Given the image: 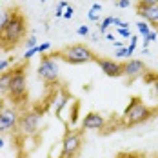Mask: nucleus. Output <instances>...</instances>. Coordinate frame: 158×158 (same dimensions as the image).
Here are the masks:
<instances>
[{
	"mask_svg": "<svg viewBox=\"0 0 158 158\" xmlns=\"http://www.w3.org/2000/svg\"><path fill=\"white\" fill-rule=\"evenodd\" d=\"M77 35H80V36H87V35H89V27H87V26H78Z\"/></svg>",
	"mask_w": 158,
	"mask_h": 158,
	"instance_id": "obj_27",
	"label": "nucleus"
},
{
	"mask_svg": "<svg viewBox=\"0 0 158 158\" xmlns=\"http://www.w3.org/2000/svg\"><path fill=\"white\" fill-rule=\"evenodd\" d=\"M147 73V67L142 60L138 58H129L127 62H124V77H126L129 82H133L138 77H143Z\"/></svg>",
	"mask_w": 158,
	"mask_h": 158,
	"instance_id": "obj_10",
	"label": "nucleus"
},
{
	"mask_svg": "<svg viewBox=\"0 0 158 158\" xmlns=\"http://www.w3.org/2000/svg\"><path fill=\"white\" fill-rule=\"evenodd\" d=\"M56 58H60L64 62L71 64V65H80V64H89V62H95L96 56L95 53L87 46L84 44H73V46H65L64 49H60L56 55Z\"/></svg>",
	"mask_w": 158,
	"mask_h": 158,
	"instance_id": "obj_3",
	"label": "nucleus"
},
{
	"mask_svg": "<svg viewBox=\"0 0 158 158\" xmlns=\"http://www.w3.org/2000/svg\"><path fill=\"white\" fill-rule=\"evenodd\" d=\"M69 6H71V4H67L65 0H60V2H58V7H62V9H65V7H69Z\"/></svg>",
	"mask_w": 158,
	"mask_h": 158,
	"instance_id": "obj_32",
	"label": "nucleus"
},
{
	"mask_svg": "<svg viewBox=\"0 0 158 158\" xmlns=\"http://www.w3.org/2000/svg\"><path fill=\"white\" fill-rule=\"evenodd\" d=\"M11 77H13V67L7 69L6 73H0V96H7V91H9V82H11Z\"/></svg>",
	"mask_w": 158,
	"mask_h": 158,
	"instance_id": "obj_14",
	"label": "nucleus"
},
{
	"mask_svg": "<svg viewBox=\"0 0 158 158\" xmlns=\"http://www.w3.org/2000/svg\"><path fill=\"white\" fill-rule=\"evenodd\" d=\"M55 16H56V18L64 16V9H62V7H58V6H56V9H55Z\"/></svg>",
	"mask_w": 158,
	"mask_h": 158,
	"instance_id": "obj_30",
	"label": "nucleus"
},
{
	"mask_svg": "<svg viewBox=\"0 0 158 158\" xmlns=\"http://www.w3.org/2000/svg\"><path fill=\"white\" fill-rule=\"evenodd\" d=\"M73 16H75V7H73V6H69V7H65V9H64V18L71 20Z\"/></svg>",
	"mask_w": 158,
	"mask_h": 158,
	"instance_id": "obj_25",
	"label": "nucleus"
},
{
	"mask_svg": "<svg viewBox=\"0 0 158 158\" xmlns=\"http://www.w3.org/2000/svg\"><path fill=\"white\" fill-rule=\"evenodd\" d=\"M69 93L64 89V87H60V89H56V93H55V96H53V111H55V114L56 116H60V113H62L64 106L69 102Z\"/></svg>",
	"mask_w": 158,
	"mask_h": 158,
	"instance_id": "obj_13",
	"label": "nucleus"
},
{
	"mask_svg": "<svg viewBox=\"0 0 158 158\" xmlns=\"http://www.w3.org/2000/svg\"><path fill=\"white\" fill-rule=\"evenodd\" d=\"M136 15L143 18V22H147L149 26L158 29V4L156 6H140V4H136Z\"/></svg>",
	"mask_w": 158,
	"mask_h": 158,
	"instance_id": "obj_12",
	"label": "nucleus"
},
{
	"mask_svg": "<svg viewBox=\"0 0 158 158\" xmlns=\"http://www.w3.org/2000/svg\"><path fill=\"white\" fill-rule=\"evenodd\" d=\"M104 36H106V38H107V40H109V42H113V40H114V36H113V35H111V33H106V35H104Z\"/></svg>",
	"mask_w": 158,
	"mask_h": 158,
	"instance_id": "obj_35",
	"label": "nucleus"
},
{
	"mask_svg": "<svg viewBox=\"0 0 158 158\" xmlns=\"http://www.w3.org/2000/svg\"><path fill=\"white\" fill-rule=\"evenodd\" d=\"M40 2H42V4H44V2H46V0H40Z\"/></svg>",
	"mask_w": 158,
	"mask_h": 158,
	"instance_id": "obj_38",
	"label": "nucleus"
},
{
	"mask_svg": "<svg viewBox=\"0 0 158 158\" xmlns=\"http://www.w3.org/2000/svg\"><path fill=\"white\" fill-rule=\"evenodd\" d=\"M136 29H138V35H142V36H147V35L151 33V26H149L147 22L140 20V22L136 24Z\"/></svg>",
	"mask_w": 158,
	"mask_h": 158,
	"instance_id": "obj_17",
	"label": "nucleus"
},
{
	"mask_svg": "<svg viewBox=\"0 0 158 158\" xmlns=\"http://www.w3.org/2000/svg\"><path fill=\"white\" fill-rule=\"evenodd\" d=\"M116 58H122V56H127V48H120L116 53H114Z\"/></svg>",
	"mask_w": 158,
	"mask_h": 158,
	"instance_id": "obj_29",
	"label": "nucleus"
},
{
	"mask_svg": "<svg viewBox=\"0 0 158 158\" xmlns=\"http://www.w3.org/2000/svg\"><path fill=\"white\" fill-rule=\"evenodd\" d=\"M13 64V58H7V60H0V73H6L9 69V65Z\"/></svg>",
	"mask_w": 158,
	"mask_h": 158,
	"instance_id": "obj_23",
	"label": "nucleus"
},
{
	"mask_svg": "<svg viewBox=\"0 0 158 158\" xmlns=\"http://www.w3.org/2000/svg\"><path fill=\"white\" fill-rule=\"evenodd\" d=\"M111 26H114V16H106V18L100 22V27H98L100 35H106V33H107V29H109Z\"/></svg>",
	"mask_w": 158,
	"mask_h": 158,
	"instance_id": "obj_15",
	"label": "nucleus"
},
{
	"mask_svg": "<svg viewBox=\"0 0 158 158\" xmlns=\"http://www.w3.org/2000/svg\"><path fill=\"white\" fill-rule=\"evenodd\" d=\"M6 98L13 100L16 106L26 102V98H27V80H26V65L24 64L13 67V77H11V82H9V91H7Z\"/></svg>",
	"mask_w": 158,
	"mask_h": 158,
	"instance_id": "obj_4",
	"label": "nucleus"
},
{
	"mask_svg": "<svg viewBox=\"0 0 158 158\" xmlns=\"http://www.w3.org/2000/svg\"><path fill=\"white\" fill-rule=\"evenodd\" d=\"M38 46V42H36V36L35 35H29L27 38H26V48L27 49H33V48H36Z\"/></svg>",
	"mask_w": 158,
	"mask_h": 158,
	"instance_id": "obj_19",
	"label": "nucleus"
},
{
	"mask_svg": "<svg viewBox=\"0 0 158 158\" xmlns=\"http://www.w3.org/2000/svg\"><path fill=\"white\" fill-rule=\"evenodd\" d=\"M96 65L100 67V71H104V75H107L111 78H120L124 77V64L111 60V58H96Z\"/></svg>",
	"mask_w": 158,
	"mask_h": 158,
	"instance_id": "obj_9",
	"label": "nucleus"
},
{
	"mask_svg": "<svg viewBox=\"0 0 158 158\" xmlns=\"http://www.w3.org/2000/svg\"><path fill=\"white\" fill-rule=\"evenodd\" d=\"M82 149V131L67 129L62 138V151L60 158H77Z\"/></svg>",
	"mask_w": 158,
	"mask_h": 158,
	"instance_id": "obj_5",
	"label": "nucleus"
},
{
	"mask_svg": "<svg viewBox=\"0 0 158 158\" xmlns=\"http://www.w3.org/2000/svg\"><path fill=\"white\" fill-rule=\"evenodd\" d=\"M116 158H133V156H131V155H118Z\"/></svg>",
	"mask_w": 158,
	"mask_h": 158,
	"instance_id": "obj_36",
	"label": "nucleus"
},
{
	"mask_svg": "<svg viewBox=\"0 0 158 158\" xmlns=\"http://www.w3.org/2000/svg\"><path fill=\"white\" fill-rule=\"evenodd\" d=\"M136 44H138V36L133 35V36H131V44H129V48H127V56H133V53H135V49H136Z\"/></svg>",
	"mask_w": 158,
	"mask_h": 158,
	"instance_id": "obj_18",
	"label": "nucleus"
},
{
	"mask_svg": "<svg viewBox=\"0 0 158 158\" xmlns=\"http://www.w3.org/2000/svg\"><path fill=\"white\" fill-rule=\"evenodd\" d=\"M114 6L120 7V9H127L131 6V0H114Z\"/></svg>",
	"mask_w": 158,
	"mask_h": 158,
	"instance_id": "obj_24",
	"label": "nucleus"
},
{
	"mask_svg": "<svg viewBox=\"0 0 158 158\" xmlns=\"http://www.w3.org/2000/svg\"><path fill=\"white\" fill-rule=\"evenodd\" d=\"M153 89H155V95H156V100H158V80L153 84Z\"/></svg>",
	"mask_w": 158,
	"mask_h": 158,
	"instance_id": "obj_34",
	"label": "nucleus"
},
{
	"mask_svg": "<svg viewBox=\"0 0 158 158\" xmlns=\"http://www.w3.org/2000/svg\"><path fill=\"white\" fill-rule=\"evenodd\" d=\"M87 16H89V20H93V22H100V13H96L95 9H89V11H87Z\"/></svg>",
	"mask_w": 158,
	"mask_h": 158,
	"instance_id": "obj_26",
	"label": "nucleus"
},
{
	"mask_svg": "<svg viewBox=\"0 0 158 158\" xmlns=\"http://www.w3.org/2000/svg\"><path fill=\"white\" fill-rule=\"evenodd\" d=\"M82 129H87V131H102V129H106V118L100 113L91 111V113H87L82 118Z\"/></svg>",
	"mask_w": 158,
	"mask_h": 158,
	"instance_id": "obj_11",
	"label": "nucleus"
},
{
	"mask_svg": "<svg viewBox=\"0 0 158 158\" xmlns=\"http://www.w3.org/2000/svg\"><path fill=\"white\" fill-rule=\"evenodd\" d=\"M4 109H6V98H4V96H0V113H2Z\"/></svg>",
	"mask_w": 158,
	"mask_h": 158,
	"instance_id": "obj_31",
	"label": "nucleus"
},
{
	"mask_svg": "<svg viewBox=\"0 0 158 158\" xmlns=\"http://www.w3.org/2000/svg\"><path fill=\"white\" fill-rule=\"evenodd\" d=\"M18 120H20V113L15 107H6L0 113V133H15L18 131Z\"/></svg>",
	"mask_w": 158,
	"mask_h": 158,
	"instance_id": "obj_8",
	"label": "nucleus"
},
{
	"mask_svg": "<svg viewBox=\"0 0 158 158\" xmlns=\"http://www.w3.org/2000/svg\"><path fill=\"white\" fill-rule=\"evenodd\" d=\"M36 49H38V53H40V55H46L49 49H51V44H49V42H42V44H38V46H36Z\"/></svg>",
	"mask_w": 158,
	"mask_h": 158,
	"instance_id": "obj_22",
	"label": "nucleus"
},
{
	"mask_svg": "<svg viewBox=\"0 0 158 158\" xmlns=\"http://www.w3.org/2000/svg\"><path fill=\"white\" fill-rule=\"evenodd\" d=\"M27 33V24L26 18L20 13V9H13L11 20L7 22V26L0 31V51H11L18 48L22 44V40L26 38Z\"/></svg>",
	"mask_w": 158,
	"mask_h": 158,
	"instance_id": "obj_1",
	"label": "nucleus"
},
{
	"mask_svg": "<svg viewBox=\"0 0 158 158\" xmlns=\"http://www.w3.org/2000/svg\"><path fill=\"white\" fill-rule=\"evenodd\" d=\"M11 15H13V9H6V11L0 13V31L7 26V22L11 20Z\"/></svg>",
	"mask_w": 158,
	"mask_h": 158,
	"instance_id": "obj_16",
	"label": "nucleus"
},
{
	"mask_svg": "<svg viewBox=\"0 0 158 158\" xmlns=\"http://www.w3.org/2000/svg\"><path fill=\"white\" fill-rule=\"evenodd\" d=\"M136 4H140V6H156L158 0H138Z\"/></svg>",
	"mask_w": 158,
	"mask_h": 158,
	"instance_id": "obj_28",
	"label": "nucleus"
},
{
	"mask_svg": "<svg viewBox=\"0 0 158 158\" xmlns=\"http://www.w3.org/2000/svg\"><path fill=\"white\" fill-rule=\"evenodd\" d=\"M58 58L55 55H42L40 65H38V77L44 80L48 85H53L58 82Z\"/></svg>",
	"mask_w": 158,
	"mask_h": 158,
	"instance_id": "obj_6",
	"label": "nucleus"
},
{
	"mask_svg": "<svg viewBox=\"0 0 158 158\" xmlns=\"http://www.w3.org/2000/svg\"><path fill=\"white\" fill-rule=\"evenodd\" d=\"M4 145H6V142H4V138H0V149H2Z\"/></svg>",
	"mask_w": 158,
	"mask_h": 158,
	"instance_id": "obj_37",
	"label": "nucleus"
},
{
	"mask_svg": "<svg viewBox=\"0 0 158 158\" xmlns=\"http://www.w3.org/2000/svg\"><path fill=\"white\" fill-rule=\"evenodd\" d=\"M91 9H95L96 13H102V6H100V4H93V7H91Z\"/></svg>",
	"mask_w": 158,
	"mask_h": 158,
	"instance_id": "obj_33",
	"label": "nucleus"
},
{
	"mask_svg": "<svg viewBox=\"0 0 158 158\" xmlns=\"http://www.w3.org/2000/svg\"><path fill=\"white\" fill-rule=\"evenodd\" d=\"M153 113L155 111L151 109L140 96H133L129 106L124 111V114H122V126L133 127V126H138V124H143L153 116Z\"/></svg>",
	"mask_w": 158,
	"mask_h": 158,
	"instance_id": "obj_2",
	"label": "nucleus"
},
{
	"mask_svg": "<svg viewBox=\"0 0 158 158\" xmlns=\"http://www.w3.org/2000/svg\"><path fill=\"white\" fill-rule=\"evenodd\" d=\"M116 33H118L122 38H131V36H133V33H131L129 27H116Z\"/></svg>",
	"mask_w": 158,
	"mask_h": 158,
	"instance_id": "obj_20",
	"label": "nucleus"
},
{
	"mask_svg": "<svg viewBox=\"0 0 158 158\" xmlns=\"http://www.w3.org/2000/svg\"><path fill=\"white\" fill-rule=\"evenodd\" d=\"M35 55H38V49H36V48L27 49V51L24 53V56H22V58H24V62H27V60H31V58L35 56Z\"/></svg>",
	"mask_w": 158,
	"mask_h": 158,
	"instance_id": "obj_21",
	"label": "nucleus"
},
{
	"mask_svg": "<svg viewBox=\"0 0 158 158\" xmlns=\"http://www.w3.org/2000/svg\"><path fill=\"white\" fill-rule=\"evenodd\" d=\"M40 129V114L36 111H24L20 113V120H18V131L24 136H33L36 135Z\"/></svg>",
	"mask_w": 158,
	"mask_h": 158,
	"instance_id": "obj_7",
	"label": "nucleus"
}]
</instances>
